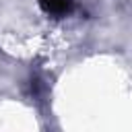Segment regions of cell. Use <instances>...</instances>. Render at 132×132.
Here are the masks:
<instances>
[{"mask_svg":"<svg viewBox=\"0 0 132 132\" xmlns=\"http://www.w3.org/2000/svg\"><path fill=\"white\" fill-rule=\"evenodd\" d=\"M37 2H39V8L54 19H64L72 14L76 8V0H37Z\"/></svg>","mask_w":132,"mask_h":132,"instance_id":"6da1fadb","label":"cell"}]
</instances>
